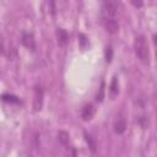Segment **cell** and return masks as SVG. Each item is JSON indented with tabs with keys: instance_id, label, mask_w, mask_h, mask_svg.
Masks as SVG:
<instances>
[{
	"instance_id": "obj_1",
	"label": "cell",
	"mask_w": 157,
	"mask_h": 157,
	"mask_svg": "<svg viewBox=\"0 0 157 157\" xmlns=\"http://www.w3.org/2000/svg\"><path fill=\"white\" fill-rule=\"evenodd\" d=\"M134 48L137 58L140 59L141 63L148 64L150 63V50H148V44L145 38V36H137L135 42H134Z\"/></svg>"
},
{
	"instance_id": "obj_2",
	"label": "cell",
	"mask_w": 157,
	"mask_h": 157,
	"mask_svg": "<svg viewBox=\"0 0 157 157\" xmlns=\"http://www.w3.org/2000/svg\"><path fill=\"white\" fill-rule=\"evenodd\" d=\"M118 10V2L117 1H104L102 4V12L103 17H114Z\"/></svg>"
},
{
	"instance_id": "obj_3",
	"label": "cell",
	"mask_w": 157,
	"mask_h": 157,
	"mask_svg": "<svg viewBox=\"0 0 157 157\" xmlns=\"http://www.w3.org/2000/svg\"><path fill=\"white\" fill-rule=\"evenodd\" d=\"M103 26L109 33H117L119 31V22L114 17H103Z\"/></svg>"
},
{
	"instance_id": "obj_4",
	"label": "cell",
	"mask_w": 157,
	"mask_h": 157,
	"mask_svg": "<svg viewBox=\"0 0 157 157\" xmlns=\"http://www.w3.org/2000/svg\"><path fill=\"white\" fill-rule=\"evenodd\" d=\"M42 107H43V88L37 85L36 88H34L33 108H34V110H40Z\"/></svg>"
},
{
	"instance_id": "obj_5",
	"label": "cell",
	"mask_w": 157,
	"mask_h": 157,
	"mask_svg": "<svg viewBox=\"0 0 157 157\" xmlns=\"http://www.w3.org/2000/svg\"><path fill=\"white\" fill-rule=\"evenodd\" d=\"M93 115H94V107L91 103L85 104L81 109V118L85 121H87V120H91L93 118Z\"/></svg>"
},
{
	"instance_id": "obj_6",
	"label": "cell",
	"mask_w": 157,
	"mask_h": 157,
	"mask_svg": "<svg viewBox=\"0 0 157 157\" xmlns=\"http://www.w3.org/2000/svg\"><path fill=\"white\" fill-rule=\"evenodd\" d=\"M21 43L26 48L33 50L34 49V38H33V34L32 33H23L22 34V38H21Z\"/></svg>"
},
{
	"instance_id": "obj_7",
	"label": "cell",
	"mask_w": 157,
	"mask_h": 157,
	"mask_svg": "<svg viewBox=\"0 0 157 157\" xmlns=\"http://www.w3.org/2000/svg\"><path fill=\"white\" fill-rule=\"evenodd\" d=\"M125 129H126V120H125V118H123V117L117 118V120L114 121V131L117 134H123L125 131Z\"/></svg>"
},
{
	"instance_id": "obj_8",
	"label": "cell",
	"mask_w": 157,
	"mask_h": 157,
	"mask_svg": "<svg viewBox=\"0 0 157 157\" xmlns=\"http://www.w3.org/2000/svg\"><path fill=\"white\" fill-rule=\"evenodd\" d=\"M56 36H58V43H59V45H65V44L67 43L69 36H67V33H66L65 29H63V28H58V31H56Z\"/></svg>"
},
{
	"instance_id": "obj_9",
	"label": "cell",
	"mask_w": 157,
	"mask_h": 157,
	"mask_svg": "<svg viewBox=\"0 0 157 157\" xmlns=\"http://www.w3.org/2000/svg\"><path fill=\"white\" fill-rule=\"evenodd\" d=\"M83 136H85V140H86V142H87V145H88L90 150L94 153V152L97 151V144H96L94 139H93L90 134H87V132H83Z\"/></svg>"
},
{
	"instance_id": "obj_10",
	"label": "cell",
	"mask_w": 157,
	"mask_h": 157,
	"mask_svg": "<svg viewBox=\"0 0 157 157\" xmlns=\"http://www.w3.org/2000/svg\"><path fill=\"white\" fill-rule=\"evenodd\" d=\"M109 92H110V96L112 97H115L119 92V86H118V80L117 77H113L112 82H110V86H109Z\"/></svg>"
},
{
	"instance_id": "obj_11",
	"label": "cell",
	"mask_w": 157,
	"mask_h": 157,
	"mask_svg": "<svg viewBox=\"0 0 157 157\" xmlns=\"http://www.w3.org/2000/svg\"><path fill=\"white\" fill-rule=\"evenodd\" d=\"M58 137H59V141L61 142V145L66 146L69 144V134L66 131H59Z\"/></svg>"
},
{
	"instance_id": "obj_12",
	"label": "cell",
	"mask_w": 157,
	"mask_h": 157,
	"mask_svg": "<svg viewBox=\"0 0 157 157\" xmlns=\"http://www.w3.org/2000/svg\"><path fill=\"white\" fill-rule=\"evenodd\" d=\"M78 43H80V47H81V49H86V48L90 45L87 37H86L85 34H82V33H80V34H78Z\"/></svg>"
},
{
	"instance_id": "obj_13",
	"label": "cell",
	"mask_w": 157,
	"mask_h": 157,
	"mask_svg": "<svg viewBox=\"0 0 157 157\" xmlns=\"http://www.w3.org/2000/svg\"><path fill=\"white\" fill-rule=\"evenodd\" d=\"M103 97H104V82H102V86L99 88V93H97V101L102 102L103 101Z\"/></svg>"
},
{
	"instance_id": "obj_14",
	"label": "cell",
	"mask_w": 157,
	"mask_h": 157,
	"mask_svg": "<svg viewBox=\"0 0 157 157\" xmlns=\"http://www.w3.org/2000/svg\"><path fill=\"white\" fill-rule=\"evenodd\" d=\"M112 54H113V50H112V47L109 45V47H107V49H105V60H107L108 63L112 60Z\"/></svg>"
},
{
	"instance_id": "obj_15",
	"label": "cell",
	"mask_w": 157,
	"mask_h": 157,
	"mask_svg": "<svg viewBox=\"0 0 157 157\" xmlns=\"http://www.w3.org/2000/svg\"><path fill=\"white\" fill-rule=\"evenodd\" d=\"M2 99L4 101H10V102H18V99H17V97H13V96H9V94H4L2 96Z\"/></svg>"
}]
</instances>
